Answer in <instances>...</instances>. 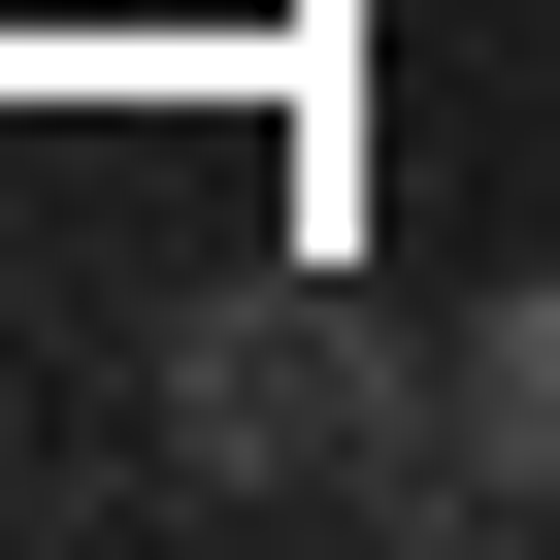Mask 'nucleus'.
Here are the masks:
<instances>
[{
    "mask_svg": "<svg viewBox=\"0 0 560 560\" xmlns=\"http://www.w3.org/2000/svg\"><path fill=\"white\" fill-rule=\"evenodd\" d=\"M198 494H363V527H462V330H330V298L198 330Z\"/></svg>",
    "mask_w": 560,
    "mask_h": 560,
    "instance_id": "1",
    "label": "nucleus"
},
{
    "mask_svg": "<svg viewBox=\"0 0 560 560\" xmlns=\"http://www.w3.org/2000/svg\"><path fill=\"white\" fill-rule=\"evenodd\" d=\"M462 527H560V298H462Z\"/></svg>",
    "mask_w": 560,
    "mask_h": 560,
    "instance_id": "2",
    "label": "nucleus"
}]
</instances>
